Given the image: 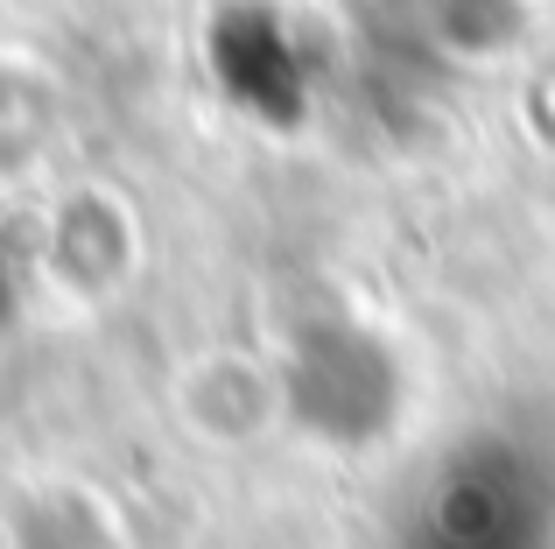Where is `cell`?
Returning a JSON list of instances; mask_svg holds the SVG:
<instances>
[{"instance_id":"6da1fadb","label":"cell","mask_w":555,"mask_h":549,"mask_svg":"<svg viewBox=\"0 0 555 549\" xmlns=\"http://www.w3.org/2000/svg\"><path fill=\"white\" fill-rule=\"evenodd\" d=\"M14 303H22V282H14V254H8V240H0V331H8Z\"/></svg>"}]
</instances>
